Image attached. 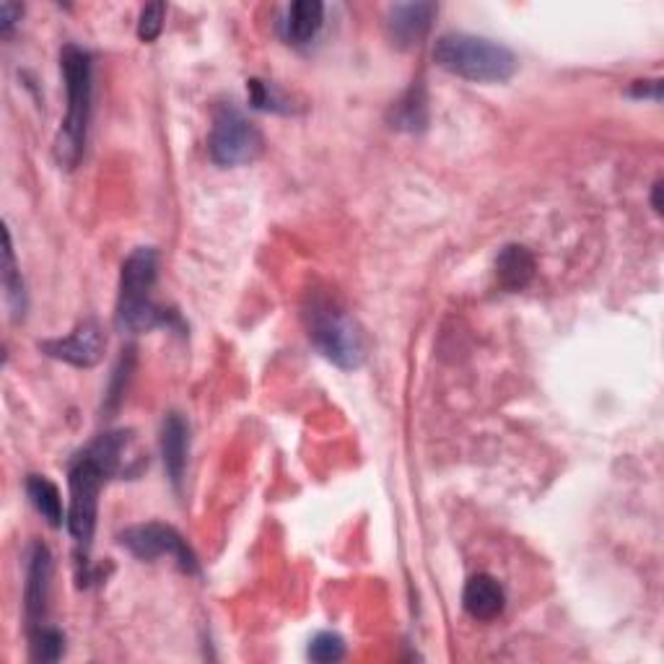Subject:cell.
Segmentation results:
<instances>
[{"label":"cell","instance_id":"6da1fadb","mask_svg":"<svg viewBox=\"0 0 664 664\" xmlns=\"http://www.w3.org/2000/svg\"><path fill=\"white\" fill-rule=\"evenodd\" d=\"M127 447V431L99 433L71 464V472H68V486H71L68 532H71V538L81 551H89L91 538H94L99 493H102L106 480L125 470Z\"/></svg>","mask_w":664,"mask_h":664},{"label":"cell","instance_id":"7a4b0ae2","mask_svg":"<svg viewBox=\"0 0 664 664\" xmlns=\"http://www.w3.org/2000/svg\"><path fill=\"white\" fill-rule=\"evenodd\" d=\"M159 278V255L151 247H139L122 263L120 296H118V327L122 333H149L154 327L180 323L174 311H166L154 302V286Z\"/></svg>","mask_w":664,"mask_h":664},{"label":"cell","instance_id":"3957f363","mask_svg":"<svg viewBox=\"0 0 664 664\" xmlns=\"http://www.w3.org/2000/svg\"><path fill=\"white\" fill-rule=\"evenodd\" d=\"M91 52L79 44H65L60 52V71H63L68 112L55 141V159L60 166L73 170L86 149V130L91 120Z\"/></svg>","mask_w":664,"mask_h":664},{"label":"cell","instance_id":"277c9868","mask_svg":"<svg viewBox=\"0 0 664 664\" xmlns=\"http://www.w3.org/2000/svg\"><path fill=\"white\" fill-rule=\"evenodd\" d=\"M433 60L447 73L478 83H501L517 73V55L486 37L452 32L433 44Z\"/></svg>","mask_w":664,"mask_h":664},{"label":"cell","instance_id":"5b68a950","mask_svg":"<svg viewBox=\"0 0 664 664\" xmlns=\"http://www.w3.org/2000/svg\"><path fill=\"white\" fill-rule=\"evenodd\" d=\"M309 338L319 348V354L330 358L340 369H358L366 358L364 333L338 302L325 294H311L304 307Z\"/></svg>","mask_w":664,"mask_h":664},{"label":"cell","instance_id":"8992f818","mask_svg":"<svg viewBox=\"0 0 664 664\" xmlns=\"http://www.w3.org/2000/svg\"><path fill=\"white\" fill-rule=\"evenodd\" d=\"M265 141L259 135V130L236 110V106L226 104L221 106L213 118L208 151L211 159L221 166H242L252 164L263 154Z\"/></svg>","mask_w":664,"mask_h":664},{"label":"cell","instance_id":"52a82bcc","mask_svg":"<svg viewBox=\"0 0 664 664\" xmlns=\"http://www.w3.org/2000/svg\"><path fill=\"white\" fill-rule=\"evenodd\" d=\"M120 545L127 548V551L141 561H154L162 559V555H170V559L177 561V566L185 571V574H197V571H201L193 548H190L187 540L170 524L149 522L127 527L120 535Z\"/></svg>","mask_w":664,"mask_h":664},{"label":"cell","instance_id":"ba28073f","mask_svg":"<svg viewBox=\"0 0 664 664\" xmlns=\"http://www.w3.org/2000/svg\"><path fill=\"white\" fill-rule=\"evenodd\" d=\"M104 346H106V338L102 325H99L96 319H83V323L75 327L68 338L44 340L40 348L50 358H58V361L79 366V369H91V366L102 361Z\"/></svg>","mask_w":664,"mask_h":664},{"label":"cell","instance_id":"9c48e42d","mask_svg":"<svg viewBox=\"0 0 664 664\" xmlns=\"http://www.w3.org/2000/svg\"><path fill=\"white\" fill-rule=\"evenodd\" d=\"M52 579V555L42 543L32 545L27 563V586H24V613L29 633L42 629L48 623V600Z\"/></svg>","mask_w":664,"mask_h":664},{"label":"cell","instance_id":"30bf717a","mask_svg":"<svg viewBox=\"0 0 664 664\" xmlns=\"http://www.w3.org/2000/svg\"><path fill=\"white\" fill-rule=\"evenodd\" d=\"M433 13L437 6L433 3H400L389 9L387 17V32L395 48L408 50L418 44L431 29Z\"/></svg>","mask_w":664,"mask_h":664},{"label":"cell","instance_id":"8fae6325","mask_svg":"<svg viewBox=\"0 0 664 664\" xmlns=\"http://www.w3.org/2000/svg\"><path fill=\"white\" fill-rule=\"evenodd\" d=\"M187 452H190V423L185 416L170 413L162 423V457L166 476L174 483V488L182 486L187 468Z\"/></svg>","mask_w":664,"mask_h":664},{"label":"cell","instance_id":"7c38bea8","mask_svg":"<svg viewBox=\"0 0 664 664\" xmlns=\"http://www.w3.org/2000/svg\"><path fill=\"white\" fill-rule=\"evenodd\" d=\"M462 605L476 621H496L503 613V607H507V592H503V586L493 576L478 574L464 584Z\"/></svg>","mask_w":664,"mask_h":664},{"label":"cell","instance_id":"4fadbf2b","mask_svg":"<svg viewBox=\"0 0 664 664\" xmlns=\"http://www.w3.org/2000/svg\"><path fill=\"white\" fill-rule=\"evenodd\" d=\"M496 276L507 292H522L535 278V257L522 244H509L496 259Z\"/></svg>","mask_w":664,"mask_h":664},{"label":"cell","instance_id":"5bb4252c","mask_svg":"<svg viewBox=\"0 0 664 664\" xmlns=\"http://www.w3.org/2000/svg\"><path fill=\"white\" fill-rule=\"evenodd\" d=\"M325 6L319 0H296L286 13L284 21V37L294 44H307L317 37L323 29Z\"/></svg>","mask_w":664,"mask_h":664},{"label":"cell","instance_id":"9a60e30c","mask_svg":"<svg viewBox=\"0 0 664 664\" xmlns=\"http://www.w3.org/2000/svg\"><path fill=\"white\" fill-rule=\"evenodd\" d=\"M389 122L397 130L406 133H421L429 125V96L421 83H413L406 94L397 99L392 112H389Z\"/></svg>","mask_w":664,"mask_h":664},{"label":"cell","instance_id":"2e32d148","mask_svg":"<svg viewBox=\"0 0 664 664\" xmlns=\"http://www.w3.org/2000/svg\"><path fill=\"white\" fill-rule=\"evenodd\" d=\"M27 493L32 507L48 519L50 527L63 524V501H60L58 486L44 476H29L27 480Z\"/></svg>","mask_w":664,"mask_h":664},{"label":"cell","instance_id":"e0dca14e","mask_svg":"<svg viewBox=\"0 0 664 664\" xmlns=\"http://www.w3.org/2000/svg\"><path fill=\"white\" fill-rule=\"evenodd\" d=\"M3 286H6V299H9L13 309V317H24L27 311L24 278H21V270H17V259H13V244L9 232H6V252H3Z\"/></svg>","mask_w":664,"mask_h":664},{"label":"cell","instance_id":"ac0fdd59","mask_svg":"<svg viewBox=\"0 0 664 664\" xmlns=\"http://www.w3.org/2000/svg\"><path fill=\"white\" fill-rule=\"evenodd\" d=\"M29 648L34 662H58L65 652V636L55 625H42L29 633Z\"/></svg>","mask_w":664,"mask_h":664},{"label":"cell","instance_id":"d6986e66","mask_svg":"<svg viewBox=\"0 0 664 664\" xmlns=\"http://www.w3.org/2000/svg\"><path fill=\"white\" fill-rule=\"evenodd\" d=\"M346 656V641H343L338 633L333 631H323L311 639L309 644V660L319 662V664H333L340 662Z\"/></svg>","mask_w":664,"mask_h":664},{"label":"cell","instance_id":"ffe728a7","mask_svg":"<svg viewBox=\"0 0 664 664\" xmlns=\"http://www.w3.org/2000/svg\"><path fill=\"white\" fill-rule=\"evenodd\" d=\"M249 102L252 106H257V110H268V112H292V106L286 104V99H280V94L276 89L270 86V83L252 79L249 81Z\"/></svg>","mask_w":664,"mask_h":664},{"label":"cell","instance_id":"44dd1931","mask_svg":"<svg viewBox=\"0 0 664 664\" xmlns=\"http://www.w3.org/2000/svg\"><path fill=\"white\" fill-rule=\"evenodd\" d=\"M164 13L166 6L164 3H149L146 9L141 11V21H139V37L143 42H154L164 29Z\"/></svg>","mask_w":664,"mask_h":664},{"label":"cell","instance_id":"7402d4cb","mask_svg":"<svg viewBox=\"0 0 664 664\" xmlns=\"http://www.w3.org/2000/svg\"><path fill=\"white\" fill-rule=\"evenodd\" d=\"M21 13H24V9L19 3H0V32L9 37L21 19Z\"/></svg>","mask_w":664,"mask_h":664},{"label":"cell","instance_id":"603a6c76","mask_svg":"<svg viewBox=\"0 0 664 664\" xmlns=\"http://www.w3.org/2000/svg\"><path fill=\"white\" fill-rule=\"evenodd\" d=\"M631 94L633 96H652L654 102H660L662 99V81L656 79V81H636L633 83V89H631Z\"/></svg>","mask_w":664,"mask_h":664},{"label":"cell","instance_id":"cb8c5ba5","mask_svg":"<svg viewBox=\"0 0 664 664\" xmlns=\"http://www.w3.org/2000/svg\"><path fill=\"white\" fill-rule=\"evenodd\" d=\"M652 205L656 213H662V182H654V195H652Z\"/></svg>","mask_w":664,"mask_h":664}]
</instances>
